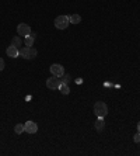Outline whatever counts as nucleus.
I'll return each mask as SVG.
<instances>
[{
    "mask_svg": "<svg viewBox=\"0 0 140 156\" xmlns=\"http://www.w3.org/2000/svg\"><path fill=\"white\" fill-rule=\"evenodd\" d=\"M36 49H34L32 47H22L18 48V56H22L24 59H34L36 56Z\"/></svg>",
    "mask_w": 140,
    "mask_h": 156,
    "instance_id": "obj_1",
    "label": "nucleus"
},
{
    "mask_svg": "<svg viewBox=\"0 0 140 156\" xmlns=\"http://www.w3.org/2000/svg\"><path fill=\"white\" fill-rule=\"evenodd\" d=\"M94 113L95 115L100 117V118H104L105 115L108 114V107L104 101H97L94 104Z\"/></svg>",
    "mask_w": 140,
    "mask_h": 156,
    "instance_id": "obj_2",
    "label": "nucleus"
},
{
    "mask_svg": "<svg viewBox=\"0 0 140 156\" xmlns=\"http://www.w3.org/2000/svg\"><path fill=\"white\" fill-rule=\"evenodd\" d=\"M69 23H70V20H69L67 16H59V17L55 18V27H56L58 30L67 28Z\"/></svg>",
    "mask_w": 140,
    "mask_h": 156,
    "instance_id": "obj_3",
    "label": "nucleus"
},
{
    "mask_svg": "<svg viewBox=\"0 0 140 156\" xmlns=\"http://www.w3.org/2000/svg\"><path fill=\"white\" fill-rule=\"evenodd\" d=\"M60 84H62L60 77H56V76L52 75L50 77L46 79V86H48V89H50V90H56V89H59Z\"/></svg>",
    "mask_w": 140,
    "mask_h": 156,
    "instance_id": "obj_4",
    "label": "nucleus"
},
{
    "mask_svg": "<svg viewBox=\"0 0 140 156\" xmlns=\"http://www.w3.org/2000/svg\"><path fill=\"white\" fill-rule=\"evenodd\" d=\"M49 70H50V73H52L53 76H56V77H62L63 75H65V69H63V66L59 65V63H53V65L49 68Z\"/></svg>",
    "mask_w": 140,
    "mask_h": 156,
    "instance_id": "obj_5",
    "label": "nucleus"
},
{
    "mask_svg": "<svg viewBox=\"0 0 140 156\" xmlns=\"http://www.w3.org/2000/svg\"><path fill=\"white\" fill-rule=\"evenodd\" d=\"M17 34L21 37H27L31 34V28H29L28 24H25V23H21V24H18L17 27Z\"/></svg>",
    "mask_w": 140,
    "mask_h": 156,
    "instance_id": "obj_6",
    "label": "nucleus"
},
{
    "mask_svg": "<svg viewBox=\"0 0 140 156\" xmlns=\"http://www.w3.org/2000/svg\"><path fill=\"white\" fill-rule=\"evenodd\" d=\"M24 128H25V132H28V134H35L38 131V125L34 121H27L24 124Z\"/></svg>",
    "mask_w": 140,
    "mask_h": 156,
    "instance_id": "obj_7",
    "label": "nucleus"
},
{
    "mask_svg": "<svg viewBox=\"0 0 140 156\" xmlns=\"http://www.w3.org/2000/svg\"><path fill=\"white\" fill-rule=\"evenodd\" d=\"M6 52H7V56H10V58H17L18 56V48L14 45H10Z\"/></svg>",
    "mask_w": 140,
    "mask_h": 156,
    "instance_id": "obj_8",
    "label": "nucleus"
},
{
    "mask_svg": "<svg viewBox=\"0 0 140 156\" xmlns=\"http://www.w3.org/2000/svg\"><path fill=\"white\" fill-rule=\"evenodd\" d=\"M69 20H70V23H72V24H80V23H81V16L72 14V16H69Z\"/></svg>",
    "mask_w": 140,
    "mask_h": 156,
    "instance_id": "obj_9",
    "label": "nucleus"
},
{
    "mask_svg": "<svg viewBox=\"0 0 140 156\" xmlns=\"http://www.w3.org/2000/svg\"><path fill=\"white\" fill-rule=\"evenodd\" d=\"M104 127H105L104 118H100V117H98V120H97V122H95V129H97V131H98V132H101V131L104 129Z\"/></svg>",
    "mask_w": 140,
    "mask_h": 156,
    "instance_id": "obj_10",
    "label": "nucleus"
},
{
    "mask_svg": "<svg viewBox=\"0 0 140 156\" xmlns=\"http://www.w3.org/2000/svg\"><path fill=\"white\" fill-rule=\"evenodd\" d=\"M59 90H60L62 94H69V93H70V87L66 83H62L60 86H59Z\"/></svg>",
    "mask_w": 140,
    "mask_h": 156,
    "instance_id": "obj_11",
    "label": "nucleus"
},
{
    "mask_svg": "<svg viewBox=\"0 0 140 156\" xmlns=\"http://www.w3.org/2000/svg\"><path fill=\"white\" fill-rule=\"evenodd\" d=\"M25 40H24V44H25V47H32V44H34V38L32 35H27V37H24Z\"/></svg>",
    "mask_w": 140,
    "mask_h": 156,
    "instance_id": "obj_12",
    "label": "nucleus"
},
{
    "mask_svg": "<svg viewBox=\"0 0 140 156\" xmlns=\"http://www.w3.org/2000/svg\"><path fill=\"white\" fill-rule=\"evenodd\" d=\"M14 131H15V134L17 135H20V134H22L25 131V128H24V124H17L14 127Z\"/></svg>",
    "mask_w": 140,
    "mask_h": 156,
    "instance_id": "obj_13",
    "label": "nucleus"
},
{
    "mask_svg": "<svg viewBox=\"0 0 140 156\" xmlns=\"http://www.w3.org/2000/svg\"><path fill=\"white\" fill-rule=\"evenodd\" d=\"M11 45H14V47L18 48L21 45V38H20V37H14V38L11 40Z\"/></svg>",
    "mask_w": 140,
    "mask_h": 156,
    "instance_id": "obj_14",
    "label": "nucleus"
},
{
    "mask_svg": "<svg viewBox=\"0 0 140 156\" xmlns=\"http://www.w3.org/2000/svg\"><path fill=\"white\" fill-rule=\"evenodd\" d=\"M60 79H62V80H60L62 83H66V84H67L69 82H70V76H69V75H63V76H62Z\"/></svg>",
    "mask_w": 140,
    "mask_h": 156,
    "instance_id": "obj_15",
    "label": "nucleus"
},
{
    "mask_svg": "<svg viewBox=\"0 0 140 156\" xmlns=\"http://www.w3.org/2000/svg\"><path fill=\"white\" fill-rule=\"evenodd\" d=\"M133 141L136 142V144H139V142H140V132H137V134L133 136Z\"/></svg>",
    "mask_w": 140,
    "mask_h": 156,
    "instance_id": "obj_16",
    "label": "nucleus"
},
{
    "mask_svg": "<svg viewBox=\"0 0 140 156\" xmlns=\"http://www.w3.org/2000/svg\"><path fill=\"white\" fill-rule=\"evenodd\" d=\"M4 66H6V63H4L3 58H0V70H3V69H4Z\"/></svg>",
    "mask_w": 140,
    "mask_h": 156,
    "instance_id": "obj_17",
    "label": "nucleus"
},
{
    "mask_svg": "<svg viewBox=\"0 0 140 156\" xmlns=\"http://www.w3.org/2000/svg\"><path fill=\"white\" fill-rule=\"evenodd\" d=\"M137 131H139V132H140V121H139V122H137Z\"/></svg>",
    "mask_w": 140,
    "mask_h": 156,
    "instance_id": "obj_18",
    "label": "nucleus"
},
{
    "mask_svg": "<svg viewBox=\"0 0 140 156\" xmlns=\"http://www.w3.org/2000/svg\"><path fill=\"white\" fill-rule=\"evenodd\" d=\"M139 144H140V142H139Z\"/></svg>",
    "mask_w": 140,
    "mask_h": 156,
    "instance_id": "obj_19",
    "label": "nucleus"
}]
</instances>
